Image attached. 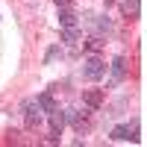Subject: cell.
<instances>
[{"label": "cell", "instance_id": "4", "mask_svg": "<svg viewBox=\"0 0 147 147\" xmlns=\"http://www.w3.org/2000/svg\"><path fill=\"white\" fill-rule=\"evenodd\" d=\"M85 18V24H88L91 30H97V32H112V24H109L106 18H100V15H82Z\"/></svg>", "mask_w": 147, "mask_h": 147}, {"label": "cell", "instance_id": "1", "mask_svg": "<svg viewBox=\"0 0 147 147\" xmlns=\"http://www.w3.org/2000/svg\"><path fill=\"white\" fill-rule=\"evenodd\" d=\"M106 62H103V59H97V56H88V59H85V62H82V77L85 80H91V82H97V80H103L106 77Z\"/></svg>", "mask_w": 147, "mask_h": 147}, {"label": "cell", "instance_id": "2", "mask_svg": "<svg viewBox=\"0 0 147 147\" xmlns=\"http://www.w3.org/2000/svg\"><path fill=\"white\" fill-rule=\"evenodd\" d=\"M112 138H115V141H138V121L115 127V129H112Z\"/></svg>", "mask_w": 147, "mask_h": 147}, {"label": "cell", "instance_id": "7", "mask_svg": "<svg viewBox=\"0 0 147 147\" xmlns=\"http://www.w3.org/2000/svg\"><path fill=\"white\" fill-rule=\"evenodd\" d=\"M124 65H127V62H124V56H118L115 62L109 65V68H112V82H109V85H118L121 80H124Z\"/></svg>", "mask_w": 147, "mask_h": 147}, {"label": "cell", "instance_id": "6", "mask_svg": "<svg viewBox=\"0 0 147 147\" xmlns=\"http://www.w3.org/2000/svg\"><path fill=\"white\" fill-rule=\"evenodd\" d=\"M47 115H50V132H62V127H65V112L56 106L53 112H47Z\"/></svg>", "mask_w": 147, "mask_h": 147}, {"label": "cell", "instance_id": "5", "mask_svg": "<svg viewBox=\"0 0 147 147\" xmlns=\"http://www.w3.org/2000/svg\"><path fill=\"white\" fill-rule=\"evenodd\" d=\"M82 100H85L88 109H97V106L103 103V91H100V88H88V91L82 94Z\"/></svg>", "mask_w": 147, "mask_h": 147}, {"label": "cell", "instance_id": "3", "mask_svg": "<svg viewBox=\"0 0 147 147\" xmlns=\"http://www.w3.org/2000/svg\"><path fill=\"white\" fill-rule=\"evenodd\" d=\"M24 118H27V127H30V129L38 127V124H41V109H38V103H32V100L24 103Z\"/></svg>", "mask_w": 147, "mask_h": 147}, {"label": "cell", "instance_id": "12", "mask_svg": "<svg viewBox=\"0 0 147 147\" xmlns=\"http://www.w3.org/2000/svg\"><path fill=\"white\" fill-rule=\"evenodd\" d=\"M62 41L74 44V41H77V30H74V27H65V32H62Z\"/></svg>", "mask_w": 147, "mask_h": 147}, {"label": "cell", "instance_id": "10", "mask_svg": "<svg viewBox=\"0 0 147 147\" xmlns=\"http://www.w3.org/2000/svg\"><path fill=\"white\" fill-rule=\"evenodd\" d=\"M100 47H103L100 38H88V41H85V50H88V53H100Z\"/></svg>", "mask_w": 147, "mask_h": 147}, {"label": "cell", "instance_id": "14", "mask_svg": "<svg viewBox=\"0 0 147 147\" xmlns=\"http://www.w3.org/2000/svg\"><path fill=\"white\" fill-rule=\"evenodd\" d=\"M56 3H59V6H71V0H56Z\"/></svg>", "mask_w": 147, "mask_h": 147}, {"label": "cell", "instance_id": "9", "mask_svg": "<svg viewBox=\"0 0 147 147\" xmlns=\"http://www.w3.org/2000/svg\"><path fill=\"white\" fill-rule=\"evenodd\" d=\"M35 103H38V109H44V112H53V109H56V100H53L50 94H41Z\"/></svg>", "mask_w": 147, "mask_h": 147}, {"label": "cell", "instance_id": "13", "mask_svg": "<svg viewBox=\"0 0 147 147\" xmlns=\"http://www.w3.org/2000/svg\"><path fill=\"white\" fill-rule=\"evenodd\" d=\"M56 56H62V50H59V47H50V50H47V56H44V62H53Z\"/></svg>", "mask_w": 147, "mask_h": 147}, {"label": "cell", "instance_id": "8", "mask_svg": "<svg viewBox=\"0 0 147 147\" xmlns=\"http://www.w3.org/2000/svg\"><path fill=\"white\" fill-rule=\"evenodd\" d=\"M59 24H62V27H77V12H74L71 6H65L62 12H59Z\"/></svg>", "mask_w": 147, "mask_h": 147}, {"label": "cell", "instance_id": "11", "mask_svg": "<svg viewBox=\"0 0 147 147\" xmlns=\"http://www.w3.org/2000/svg\"><path fill=\"white\" fill-rule=\"evenodd\" d=\"M121 12H124V15H132V18H136L141 9H138V3H124V6H121Z\"/></svg>", "mask_w": 147, "mask_h": 147}]
</instances>
